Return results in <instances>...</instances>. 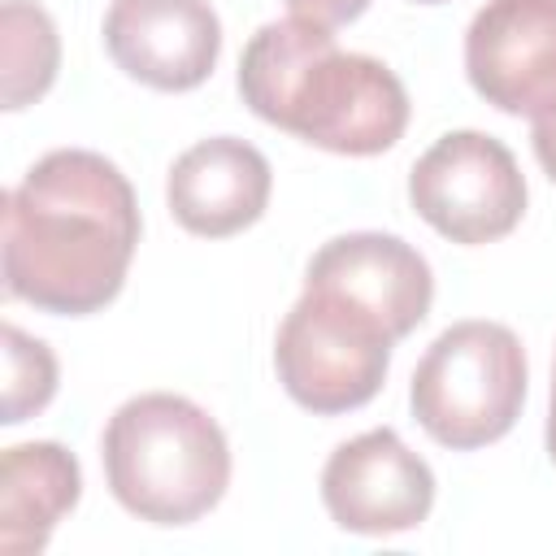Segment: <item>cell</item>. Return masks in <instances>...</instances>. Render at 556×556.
Segmentation results:
<instances>
[{
	"instance_id": "15",
	"label": "cell",
	"mask_w": 556,
	"mask_h": 556,
	"mask_svg": "<svg viewBox=\"0 0 556 556\" xmlns=\"http://www.w3.org/2000/svg\"><path fill=\"white\" fill-rule=\"evenodd\" d=\"M287 9H291V17H304L313 26L334 30V26L356 22L369 9V0H287Z\"/></svg>"
},
{
	"instance_id": "2",
	"label": "cell",
	"mask_w": 556,
	"mask_h": 556,
	"mask_svg": "<svg viewBox=\"0 0 556 556\" xmlns=\"http://www.w3.org/2000/svg\"><path fill=\"white\" fill-rule=\"evenodd\" d=\"M243 104L339 156L387 152L408 126V91L378 56L343 52L326 26L304 17L265 22L239 56Z\"/></svg>"
},
{
	"instance_id": "13",
	"label": "cell",
	"mask_w": 556,
	"mask_h": 556,
	"mask_svg": "<svg viewBox=\"0 0 556 556\" xmlns=\"http://www.w3.org/2000/svg\"><path fill=\"white\" fill-rule=\"evenodd\" d=\"M61 65V39L52 17L30 0H4L0 9V70H4V109L35 104Z\"/></svg>"
},
{
	"instance_id": "12",
	"label": "cell",
	"mask_w": 556,
	"mask_h": 556,
	"mask_svg": "<svg viewBox=\"0 0 556 556\" xmlns=\"http://www.w3.org/2000/svg\"><path fill=\"white\" fill-rule=\"evenodd\" d=\"M78 460L52 443H17L0 460V552L35 556L52 539L56 521L78 504Z\"/></svg>"
},
{
	"instance_id": "17",
	"label": "cell",
	"mask_w": 556,
	"mask_h": 556,
	"mask_svg": "<svg viewBox=\"0 0 556 556\" xmlns=\"http://www.w3.org/2000/svg\"><path fill=\"white\" fill-rule=\"evenodd\" d=\"M547 456L556 465V365H552V404H547Z\"/></svg>"
},
{
	"instance_id": "5",
	"label": "cell",
	"mask_w": 556,
	"mask_h": 556,
	"mask_svg": "<svg viewBox=\"0 0 556 556\" xmlns=\"http://www.w3.org/2000/svg\"><path fill=\"white\" fill-rule=\"evenodd\" d=\"M391 334L330 291L304 287L274 339L282 391L308 413H352L369 404L391 365Z\"/></svg>"
},
{
	"instance_id": "14",
	"label": "cell",
	"mask_w": 556,
	"mask_h": 556,
	"mask_svg": "<svg viewBox=\"0 0 556 556\" xmlns=\"http://www.w3.org/2000/svg\"><path fill=\"white\" fill-rule=\"evenodd\" d=\"M56 395V356L13 321L4 326V426L35 417Z\"/></svg>"
},
{
	"instance_id": "9",
	"label": "cell",
	"mask_w": 556,
	"mask_h": 556,
	"mask_svg": "<svg viewBox=\"0 0 556 556\" xmlns=\"http://www.w3.org/2000/svg\"><path fill=\"white\" fill-rule=\"evenodd\" d=\"M304 287L348 300L352 308L374 317L391 339L417 330L434 300L426 256L382 230H356L321 243L304 269Z\"/></svg>"
},
{
	"instance_id": "8",
	"label": "cell",
	"mask_w": 556,
	"mask_h": 556,
	"mask_svg": "<svg viewBox=\"0 0 556 556\" xmlns=\"http://www.w3.org/2000/svg\"><path fill=\"white\" fill-rule=\"evenodd\" d=\"M473 91L513 117L556 104V0H486L465 30Z\"/></svg>"
},
{
	"instance_id": "11",
	"label": "cell",
	"mask_w": 556,
	"mask_h": 556,
	"mask_svg": "<svg viewBox=\"0 0 556 556\" xmlns=\"http://www.w3.org/2000/svg\"><path fill=\"white\" fill-rule=\"evenodd\" d=\"M269 187H274V169L261 156V148L235 135H213L191 143L174 161L165 200L182 230L200 239H226L248 230L265 213Z\"/></svg>"
},
{
	"instance_id": "18",
	"label": "cell",
	"mask_w": 556,
	"mask_h": 556,
	"mask_svg": "<svg viewBox=\"0 0 556 556\" xmlns=\"http://www.w3.org/2000/svg\"><path fill=\"white\" fill-rule=\"evenodd\" d=\"M417 4H439V0H417Z\"/></svg>"
},
{
	"instance_id": "4",
	"label": "cell",
	"mask_w": 556,
	"mask_h": 556,
	"mask_svg": "<svg viewBox=\"0 0 556 556\" xmlns=\"http://www.w3.org/2000/svg\"><path fill=\"white\" fill-rule=\"evenodd\" d=\"M408 404L417 426L452 447L473 452L504 439L526 404V352L500 321L447 326L413 369Z\"/></svg>"
},
{
	"instance_id": "3",
	"label": "cell",
	"mask_w": 556,
	"mask_h": 556,
	"mask_svg": "<svg viewBox=\"0 0 556 556\" xmlns=\"http://www.w3.org/2000/svg\"><path fill=\"white\" fill-rule=\"evenodd\" d=\"M104 478L113 500L152 526L204 517L230 482L222 426L174 391L126 400L104 426Z\"/></svg>"
},
{
	"instance_id": "7",
	"label": "cell",
	"mask_w": 556,
	"mask_h": 556,
	"mask_svg": "<svg viewBox=\"0 0 556 556\" xmlns=\"http://www.w3.org/2000/svg\"><path fill=\"white\" fill-rule=\"evenodd\" d=\"M321 504L339 530L400 534L430 517L434 473L395 430H365L330 452Z\"/></svg>"
},
{
	"instance_id": "16",
	"label": "cell",
	"mask_w": 556,
	"mask_h": 556,
	"mask_svg": "<svg viewBox=\"0 0 556 556\" xmlns=\"http://www.w3.org/2000/svg\"><path fill=\"white\" fill-rule=\"evenodd\" d=\"M530 143H534V156L543 165V174L556 182V104L547 113L534 117V130H530Z\"/></svg>"
},
{
	"instance_id": "1",
	"label": "cell",
	"mask_w": 556,
	"mask_h": 556,
	"mask_svg": "<svg viewBox=\"0 0 556 556\" xmlns=\"http://www.w3.org/2000/svg\"><path fill=\"white\" fill-rule=\"evenodd\" d=\"M135 243V191L100 152L56 148L4 195V291L43 313L104 308L126 282Z\"/></svg>"
},
{
	"instance_id": "10",
	"label": "cell",
	"mask_w": 556,
	"mask_h": 556,
	"mask_svg": "<svg viewBox=\"0 0 556 556\" xmlns=\"http://www.w3.org/2000/svg\"><path fill=\"white\" fill-rule=\"evenodd\" d=\"M104 48L122 74L156 91L200 87L222 52V22L208 0H113Z\"/></svg>"
},
{
	"instance_id": "6",
	"label": "cell",
	"mask_w": 556,
	"mask_h": 556,
	"mask_svg": "<svg viewBox=\"0 0 556 556\" xmlns=\"http://www.w3.org/2000/svg\"><path fill=\"white\" fill-rule=\"evenodd\" d=\"M408 200L426 226L452 243L504 239L526 213V178L517 156L482 130H447L434 139L413 174Z\"/></svg>"
}]
</instances>
